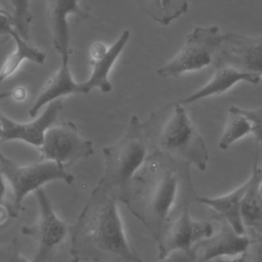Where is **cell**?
<instances>
[{"label": "cell", "instance_id": "obj_26", "mask_svg": "<svg viewBox=\"0 0 262 262\" xmlns=\"http://www.w3.org/2000/svg\"><path fill=\"white\" fill-rule=\"evenodd\" d=\"M15 31L16 30L13 26L11 17L8 16L2 9H0V36L11 37Z\"/></svg>", "mask_w": 262, "mask_h": 262}, {"label": "cell", "instance_id": "obj_15", "mask_svg": "<svg viewBox=\"0 0 262 262\" xmlns=\"http://www.w3.org/2000/svg\"><path fill=\"white\" fill-rule=\"evenodd\" d=\"M76 94H85L82 82L76 81L72 74L70 56L60 57L59 67L42 86L35 101L29 108V116L33 119L47 104Z\"/></svg>", "mask_w": 262, "mask_h": 262}, {"label": "cell", "instance_id": "obj_29", "mask_svg": "<svg viewBox=\"0 0 262 262\" xmlns=\"http://www.w3.org/2000/svg\"><path fill=\"white\" fill-rule=\"evenodd\" d=\"M215 262H249L247 259V255L243 254L235 257H224V258H217Z\"/></svg>", "mask_w": 262, "mask_h": 262}, {"label": "cell", "instance_id": "obj_22", "mask_svg": "<svg viewBox=\"0 0 262 262\" xmlns=\"http://www.w3.org/2000/svg\"><path fill=\"white\" fill-rule=\"evenodd\" d=\"M12 14L11 19L16 32L25 39L29 40L30 28L33 20L31 10V0H10Z\"/></svg>", "mask_w": 262, "mask_h": 262}, {"label": "cell", "instance_id": "obj_14", "mask_svg": "<svg viewBox=\"0 0 262 262\" xmlns=\"http://www.w3.org/2000/svg\"><path fill=\"white\" fill-rule=\"evenodd\" d=\"M88 17V10L81 0H47V18L54 49L59 57L70 56L69 17Z\"/></svg>", "mask_w": 262, "mask_h": 262}, {"label": "cell", "instance_id": "obj_1", "mask_svg": "<svg viewBox=\"0 0 262 262\" xmlns=\"http://www.w3.org/2000/svg\"><path fill=\"white\" fill-rule=\"evenodd\" d=\"M190 166L183 160L155 149L131 180L121 201L156 243L168 224L199 196Z\"/></svg>", "mask_w": 262, "mask_h": 262}, {"label": "cell", "instance_id": "obj_25", "mask_svg": "<svg viewBox=\"0 0 262 262\" xmlns=\"http://www.w3.org/2000/svg\"><path fill=\"white\" fill-rule=\"evenodd\" d=\"M159 260L160 262H199L194 246L189 249L171 251Z\"/></svg>", "mask_w": 262, "mask_h": 262}, {"label": "cell", "instance_id": "obj_13", "mask_svg": "<svg viewBox=\"0 0 262 262\" xmlns=\"http://www.w3.org/2000/svg\"><path fill=\"white\" fill-rule=\"evenodd\" d=\"M216 219L220 223L217 231L194 246L199 262L246 254L252 244L251 238L246 233H237L226 221Z\"/></svg>", "mask_w": 262, "mask_h": 262}, {"label": "cell", "instance_id": "obj_3", "mask_svg": "<svg viewBox=\"0 0 262 262\" xmlns=\"http://www.w3.org/2000/svg\"><path fill=\"white\" fill-rule=\"evenodd\" d=\"M149 145L177 159L193 165L200 171H205L209 162L207 144L185 105L171 102L150 114L142 123Z\"/></svg>", "mask_w": 262, "mask_h": 262}, {"label": "cell", "instance_id": "obj_8", "mask_svg": "<svg viewBox=\"0 0 262 262\" xmlns=\"http://www.w3.org/2000/svg\"><path fill=\"white\" fill-rule=\"evenodd\" d=\"M39 217L35 224L21 227L24 235L32 236L37 242V252L32 262H48L56 249L66 239L70 229L55 212L50 198L43 188L35 191Z\"/></svg>", "mask_w": 262, "mask_h": 262}, {"label": "cell", "instance_id": "obj_12", "mask_svg": "<svg viewBox=\"0 0 262 262\" xmlns=\"http://www.w3.org/2000/svg\"><path fill=\"white\" fill-rule=\"evenodd\" d=\"M130 38V31L124 30L118 39L110 46L102 42H94L89 48L90 74L82 82L85 94L97 89L103 93L112 91L113 86L110 80L111 71L125 48Z\"/></svg>", "mask_w": 262, "mask_h": 262}, {"label": "cell", "instance_id": "obj_4", "mask_svg": "<svg viewBox=\"0 0 262 262\" xmlns=\"http://www.w3.org/2000/svg\"><path fill=\"white\" fill-rule=\"evenodd\" d=\"M149 142L137 116H132L123 136L103 147V175L99 182L122 201L131 180L149 155Z\"/></svg>", "mask_w": 262, "mask_h": 262}, {"label": "cell", "instance_id": "obj_27", "mask_svg": "<svg viewBox=\"0 0 262 262\" xmlns=\"http://www.w3.org/2000/svg\"><path fill=\"white\" fill-rule=\"evenodd\" d=\"M260 194L262 199V181L260 184ZM252 244L256 247V262H262V219L257 233L252 238Z\"/></svg>", "mask_w": 262, "mask_h": 262}, {"label": "cell", "instance_id": "obj_11", "mask_svg": "<svg viewBox=\"0 0 262 262\" xmlns=\"http://www.w3.org/2000/svg\"><path fill=\"white\" fill-rule=\"evenodd\" d=\"M63 99H58L47 104L42 113H39L29 122H17L7 117L0 111L3 141H23L39 147L47 130L53 126L62 110Z\"/></svg>", "mask_w": 262, "mask_h": 262}, {"label": "cell", "instance_id": "obj_7", "mask_svg": "<svg viewBox=\"0 0 262 262\" xmlns=\"http://www.w3.org/2000/svg\"><path fill=\"white\" fill-rule=\"evenodd\" d=\"M38 148L42 160L54 162L66 169L94 152L92 141L84 138L72 122L51 126Z\"/></svg>", "mask_w": 262, "mask_h": 262}, {"label": "cell", "instance_id": "obj_33", "mask_svg": "<svg viewBox=\"0 0 262 262\" xmlns=\"http://www.w3.org/2000/svg\"><path fill=\"white\" fill-rule=\"evenodd\" d=\"M1 136H2V125H1V122H0V140H1Z\"/></svg>", "mask_w": 262, "mask_h": 262}, {"label": "cell", "instance_id": "obj_17", "mask_svg": "<svg viewBox=\"0 0 262 262\" xmlns=\"http://www.w3.org/2000/svg\"><path fill=\"white\" fill-rule=\"evenodd\" d=\"M247 187L248 182L246 181L233 190L220 196L208 198L199 195L195 203H200L209 207L217 215L216 218L226 221L237 233L244 234L246 233V231L242 221L241 210L242 202Z\"/></svg>", "mask_w": 262, "mask_h": 262}, {"label": "cell", "instance_id": "obj_23", "mask_svg": "<svg viewBox=\"0 0 262 262\" xmlns=\"http://www.w3.org/2000/svg\"><path fill=\"white\" fill-rule=\"evenodd\" d=\"M0 262H32L23 254L16 237L7 243L0 244Z\"/></svg>", "mask_w": 262, "mask_h": 262}, {"label": "cell", "instance_id": "obj_10", "mask_svg": "<svg viewBox=\"0 0 262 262\" xmlns=\"http://www.w3.org/2000/svg\"><path fill=\"white\" fill-rule=\"evenodd\" d=\"M213 232L214 226L210 221L196 220L191 217L189 210L185 209L168 224L157 243L159 259L171 251L192 248Z\"/></svg>", "mask_w": 262, "mask_h": 262}, {"label": "cell", "instance_id": "obj_32", "mask_svg": "<svg viewBox=\"0 0 262 262\" xmlns=\"http://www.w3.org/2000/svg\"><path fill=\"white\" fill-rule=\"evenodd\" d=\"M10 97H11V90L0 92V100L6 99V98H10Z\"/></svg>", "mask_w": 262, "mask_h": 262}, {"label": "cell", "instance_id": "obj_2", "mask_svg": "<svg viewBox=\"0 0 262 262\" xmlns=\"http://www.w3.org/2000/svg\"><path fill=\"white\" fill-rule=\"evenodd\" d=\"M118 203L117 195L98 181L70 228L71 262H144L125 232Z\"/></svg>", "mask_w": 262, "mask_h": 262}, {"label": "cell", "instance_id": "obj_30", "mask_svg": "<svg viewBox=\"0 0 262 262\" xmlns=\"http://www.w3.org/2000/svg\"><path fill=\"white\" fill-rule=\"evenodd\" d=\"M6 194V183L4 176L0 173V203H2L4 196Z\"/></svg>", "mask_w": 262, "mask_h": 262}, {"label": "cell", "instance_id": "obj_5", "mask_svg": "<svg viewBox=\"0 0 262 262\" xmlns=\"http://www.w3.org/2000/svg\"><path fill=\"white\" fill-rule=\"evenodd\" d=\"M224 39L225 34H221L217 26L195 27L175 56L159 68L158 75L162 78H177L214 63Z\"/></svg>", "mask_w": 262, "mask_h": 262}, {"label": "cell", "instance_id": "obj_16", "mask_svg": "<svg viewBox=\"0 0 262 262\" xmlns=\"http://www.w3.org/2000/svg\"><path fill=\"white\" fill-rule=\"evenodd\" d=\"M215 69L216 70L214 75L202 88L187 95L179 102L183 105L190 104L211 96L220 95L239 82H246L256 85L260 82L262 78V75L260 74L244 71L229 66L216 67Z\"/></svg>", "mask_w": 262, "mask_h": 262}, {"label": "cell", "instance_id": "obj_19", "mask_svg": "<svg viewBox=\"0 0 262 262\" xmlns=\"http://www.w3.org/2000/svg\"><path fill=\"white\" fill-rule=\"evenodd\" d=\"M14 42L13 50L6 56L0 67V85L13 76L25 61L43 64L46 58L45 53L36 46L29 43L16 31L10 37Z\"/></svg>", "mask_w": 262, "mask_h": 262}, {"label": "cell", "instance_id": "obj_21", "mask_svg": "<svg viewBox=\"0 0 262 262\" xmlns=\"http://www.w3.org/2000/svg\"><path fill=\"white\" fill-rule=\"evenodd\" d=\"M251 134V124L246 116L242 113L241 107L230 106L227 110V118L223 132L218 142L222 150H226L232 143Z\"/></svg>", "mask_w": 262, "mask_h": 262}, {"label": "cell", "instance_id": "obj_20", "mask_svg": "<svg viewBox=\"0 0 262 262\" xmlns=\"http://www.w3.org/2000/svg\"><path fill=\"white\" fill-rule=\"evenodd\" d=\"M140 10L155 21L168 26L188 9V0H135Z\"/></svg>", "mask_w": 262, "mask_h": 262}, {"label": "cell", "instance_id": "obj_28", "mask_svg": "<svg viewBox=\"0 0 262 262\" xmlns=\"http://www.w3.org/2000/svg\"><path fill=\"white\" fill-rule=\"evenodd\" d=\"M28 91L27 88L24 86H17L11 89V98L15 101H23L27 98Z\"/></svg>", "mask_w": 262, "mask_h": 262}, {"label": "cell", "instance_id": "obj_24", "mask_svg": "<svg viewBox=\"0 0 262 262\" xmlns=\"http://www.w3.org/2000/svg\"><path fill=\"white\" fill-rule=\"evenodd\" d=\"M251 124V134L257 143H262V108L246 110L241 108Z\"/></svg>", "mask_w": 262, "mask_h": 262}, {"label": "cell", "instance_id": "obj_18", "mask_svg": "<svg viewBox=\"0 0 262 262\" xmlns=\"http://www.w3.org/2000/svg\"><path fill=\"white\" fill-rule=\"evenodd\" d=\"M262 181V168L258 166L256 155L251 176L247 180L248 187L242 202V221L245 231L251 241L257 233L262 219V199L260 194V184Z\"/></svg>", "mask_w": 262, "mask_h": 262}, {"label": "cell", "instance_id": "obj_9", "mask_svg": "<svg viewBox=\"0 0 262 262\" xmlns=\"http://www.w3.org/2000/svg\"><path fill=\"white\" fill-rule=\"evenodd\" d=\"M214 66H229L262 75V36L225 34V39L215 56Z\"/></svg>", "mask_w": 262, "mask_h": 262}, {"label": "cell", "instance_id": "obj_6", "mask_svg": "<svg viewBox=\"0 0 262 262\" xmlns=\"http://www.w3.org/2000/svg\"><path fill=\"white\" fill-rule=\"evenodd\" d=\"M1 174L10 184L12 190V203L10 205L13 218L18 216L25 198L32 191L42 188L43 185L53 181H62L72 184L75 176L67 171L62 166L48 161L18 165L10 159L3 167Z\"/></svg>", "mask_w": 262, "mask_h": 262}, {"label": "cell", "instance_id": "obj_31", "mask_svg": "<svg viewBox=\"0 0 262 262\" xmlns=\"http://www.w3.org/2000/svg\"><path fill=\"white\" fill-rule=\"evenodd\" d=\"M10 161V159L8 157H6L1 150H0V173L3 169V167Z\"/></svg>", "mask_w": 262, "mask_h": 262}]
</instances>
